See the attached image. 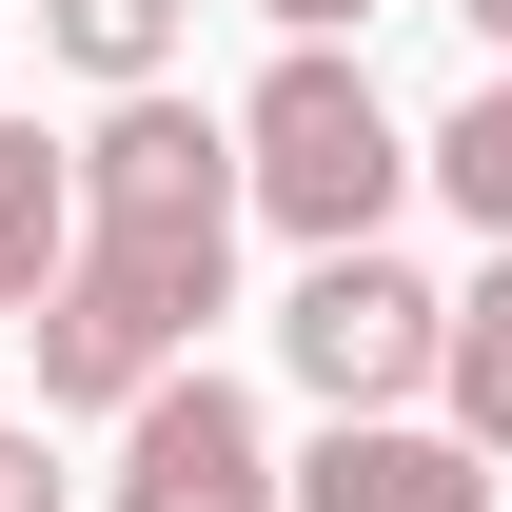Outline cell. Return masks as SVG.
I'll return each instance as SVG.
<instances>
[{
  "label": "cell",
  "mask_w": 512,
  "mask_h": 512,
  "mask_svg": "<svg viewBox=\"0 0 512 512\" xmlns=\"http://www.w3.org/2000/svg\"><path fill=\"white\" fill-rule=\"evenodd\" d=\"M178 20H197V0H40V40H60L79 79H119V99L178 79Z\"/></svg>",
  "instance_id": "8"
},
{
  "label": "cell",
  "mask_w": 512,
  "mask_h": 512,
  "mask_svg": "<svg viewBox=\"0 0 512 512\" xmlns=\"http://www.w3.org/2000/svg\"><path fill=\"white\" fill-rule=\"evenodd\" d=\"M237 119H197L178 79H138L119 119L79 138V276L99 296H138V316L197 355V316H217V276H237Z\"/></svg>",
  "instance_id": "1"
},
{
  "label": "cell",
  "mask_w": 512,
  "mask_h": 512,
  "mask_svg": "<svg viewBox=\"0 0 512 512\" xmlns=\"http://www.w3.org/2000/svg\"><path fill=\"white\" fill-rule=\"evenodd\" d=\"M237 178H256V217H276V237L355 256L394 197H414V138H394V99L335 60V40H296V60L237 99Z\"/></svg>",
  "instance_id": "2"
},
{
  "label": "cell",
  "mask_w": 512,
  "mask_h": 512,
  "mask_svg": "<svg viewBox=\"0 0 512 512\" xmlns=\"http://www.w3.org/2000/svg\"><path fill=\"white\" fill-rule=\"evenodd\" d=\"M434 394H453V434H473V453H512V237H493V276L453 296V335H434Z\"/></svg>",
  "instance_id": "7"
},
{
  "label": "cell",
  "mask_w": 512,
  "mask_h": 512,
  "mask_svg": "<svg viewBox=\"0 0 512 512\" xmlns=\"http://www.w3.org/2000/svg\"><path fill=\"white\" fill-rule=\"evenodd\" d=\"M434 335H453V296L414 276V256H316L296 296H276V355H296V394L316 414H394V394H434Z\"/></svg>",
  "instance_id": "3"
},
{
  "label": "cell",
  "mask_w": 512,
  "mask_h": 512,
  "mask_svg": "<svg viewBox=\"0 0 512 512\" xmlns=\"http://www.w3.org/2000/svg\"><path fill=\"white\" fill-rule=\"evenodd\" d=\"M60 276H79V138L0 119V316H40Z\"/></svg>",
  "instance_id": "6"
},
{
  "label": "cell",
  "mask_w": 512,
  "mask_h": 512,
  "mask_svg": "<svg viewBox=\"0 0 512 512\" xmlns=\"http://www.w3.org/2000/svg\"><path fill=\"white\" fill-rule=\"evenodd\" d=\"M256 20H276V40H335V20H375V0H256Z\"/></svg>",
  "instance_id": "11"
},
{
  "label": "cell",
  "mask_w": 512,
  "mask_h": 512,
  "mask_svg": "<svg viewBox=\"0 0 512 512\" xmlns=\"http://www.w3.org/2000/svg\"><path fill=\"white\" fill-rule=\"evenodd\" d=\"M0 512H60V453L40 434H0Z\"/></svg>",
  "instance_id": "10"
},
{
  "label": "cell",
  "mask_w": 512,
  "mask_h": 512,
  "mask_svg": "<svg viewBox=\"0 0 512 512\" xmlns=\"http://www.w3.org/2000/svg\"><path fill=\"white\" fill-rule=\"evenodd\" d=\"M119 512H296V473H276V434H256V394L178 355V375L119 414Z\"/></svg>",
  "instance_id": "4"
},
{
  "label": "cell",
  "mask_w": 512,
  "mask_h": 512,
  "mask_svg": "<svg viewBox=\"0 0 512 512\" xmlns=\"http://www.w3.org/2000/svg\"><path fill=\"white\" fill-rule=\"evenodd\" d=\"M453 20H473V40H493V60H512V0H453Z\"/></svg>",
  "instance_id": "12"
},
{
  "label": "cell",
  "mask_w": 512,
  "mask_h": 512,
  "mask_svg": "<svg viewBox=\"0 0 512 512\" xmlns=\"http://www.w3.org/2000/svg\"><path fill=\"white\" fill-rule=\"evenodd\" d=\"M296 512H493V453L414 434V414H335V434L296 453Z\"/></svg>",
  "instance_id": "5"
},
{
  "label": "cell",
  "mask_w": 512,
  "mask_h": 512,
  "mask_svg": "<svg viewBox=\"0 0 512 512\" xmlns=\"http://www.w3.org/2000/svg\"><path fill=\"white\" fill-rule=\"evenodd\" d=\"M414 178H434L453 217H473V237H512V79H473V99H453V119H434V158H414Z\"/></svg>",
  "instance_id": "9"
}]
</instances>
